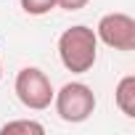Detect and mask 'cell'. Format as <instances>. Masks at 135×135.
I'll return each instance as SVG.
<instances>
[{
  "label": "cell",
  "mask_w": 135,
  "mask_h": 135,
  "mask_svg": "<svg viewBox=\"0 0 135 135\" xmlns=\"http://www.w3.org/2000/svg\"><path fill=\"white\" fill-rule=\"evenodd\" d=\"M58 58L66 72L72 74H85L90 72L98 61V37L95 29L85 24H74L64 29L58 37Z\"/></svg>",
  "instance_id": "1"
},
{
  "label": "cell",
  "mask_w": 135,
  "mask_h": 135,
  "mask_svg": "<svg viewBox=\"0 0 135 135\" xmlns=\"http://www.w3.org/2000/svg\"><path fill=\"white\" fill-rule=\"evenodd\" d=\"M53 106H56V114L64 122L80 124V122L93 117V111H95V93L85 82H66L53 95Z\"/></svg>",
  "instance_id": "2"
},
{
  "label": "cell",
  "mask_w": 135,
  "mask_h": 135,
  "mask_svg": "<svg viewBox=\"0 0 135 135\" xmlns=\"http://www.w3.org/2000/svg\"><path fill=\"white\" fill-rule=\"evenodd\" d=\"M13 93L21 101V106L32 109V111H45L53 103V95H56L50 77L42 69H37V66H24V69L16 74Z\"/></svg>",
  "instance_id": "3"
},
{
  "label": "cell",
  "mask_w": 135,
  "mask_h": 135,
  "mask_svg": "<svg viewBox=\"0 0 135 135\" xmlns=\"http://www.w3.org/2000/svg\"><path fill=\"white\" fill-rule=\"evenodd\" d=\"M95 37L114 50H135V19L130 13H106L95 27Z\"/></svg>",
  "instance_id": "4"
},
{
  "label": "cell",
  "mask_w": 135,
  "mask_h": 135,
  "mask_svg": "<svg viewBox=\"0 0 135 135\" xmlns=\"http://www.w3.org/2000/svg\"><path fill=\"white\" fill-rule=\"evenodd\" d=\"M114 103L124 117H135V74H124L114 88Z\"/></svg>",
  "instance_id": "5"
},
{
  "label": "cell",
  "mask_w": 135,
  "mask_h": 135,
  "mask_svg": "<svg viewBox=\"0 0 135 135\" xmlns=\"http://www.w3.org/2000/svg\"><path fill=\"white\" fill-rule=\"evenodd\" d=\"M0 132L3 135H42L45 127L35 119H13V122H6L3 127H0Z\"/></svg>",
  "instance_id": "6"
},
{
  "label": "cell",
  "mask_w": 135,
  "mask_h": 135,
  "mask_svg": "<svg viewBox=\"0 0 135 135\" xmlns=\"http://www.w3.org/2000/svg\"><path fill=\"white\" fill-rule=\"evenodd\" d=\"M19 3H21V11L29 16H45L56 8V0H19Z\"/></svg>",
  "instance_id": "7"
},
{
  "label": "cell",
  "mask_w": 135,
  "mask_h": 135,
  "mask_svg": "<svg viewBox=\"0 0 135 135\" xmlns=\"http://www.w3.org/2000/svg\"><path fill=\"white\" fill-rule=\"evenodd\" d=\"M90 3V0H56V8H64V11H80Z\"/></svg>",
  "instance_id": "8"
},
{
  "label": "cell",
  "mask_w": 135,
  "mask_h": 135,
  "mask_svg": "<svg viewBox=\"0 0 135 135\" xmlns=\"http://www.w3.org/2000/svg\"><path fill=\"white\" fill-rule=\"evenodd\" d=\"M0 80H3V64H0Z\"/></svg>",
  "instance_id": "9"
}]
</instances>
